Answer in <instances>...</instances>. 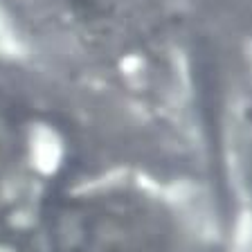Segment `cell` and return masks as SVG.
Listing matches in <instances>:
<instances>
[{"mask_svg":"<svg viewBox=\"0 0 252 252\" xmlns=\"http://www.w3.org/2000/svg\"><path fill=\"white\" fill-rule=\"evenodd\" d=\"M248 246L225 239L210 212L151 185L93 180L52 210L36 252H239Z\"/></svg>","mask_w":252,"mask_h":252,"instance_id":"6da1fadb","label":"cell"},{"mask_svg":"<svg viewBox=\"0 0 252 252\" xmlns=\"http://www.w3.org/2000/svg\"><path fill=\"white\" fill-rule=\"evenodd\" d=\"M239 252H250V246H248V248H243V250H239Z\"/></svg>","mask_w":252,"mask_h":252,"instance_id":"7a4b0ae2","label":"cell"}]
</instances>
